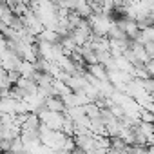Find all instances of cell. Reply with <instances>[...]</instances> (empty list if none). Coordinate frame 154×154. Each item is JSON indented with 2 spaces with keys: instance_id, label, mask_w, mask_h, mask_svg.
<instances>
[]
</instances>
